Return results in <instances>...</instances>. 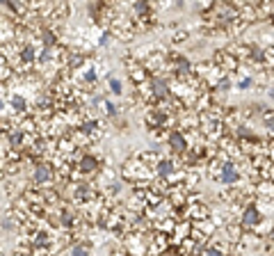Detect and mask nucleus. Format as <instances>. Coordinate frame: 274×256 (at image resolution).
Wrapping results in <instances>:
<instances>
[{"label":"nucleus","instance_id":"nucleus-11","mask_svg":"<svg viewBox=\"0 0 274 256\" xmlns=\"http://www.w3.org/2000/svg\"><path fill=\"white\" fill-rule=\"evenodd\" d=\"M23 137H25V133H23V131H14L12 135H9V144L18 149V146H21V142H23Z\"/></svg>","mask_w":274,"mask_h":256},{"label":"nucleus","instance_id":"nucleus-20","mask_svg":"<svg viewBox=\"0 0 274 256\" xmlns=\"http://www.w3.org/2000/svg\"><path fill=\"white\" fill-rule=\"evenodd\" d=\"M105 108H108V114H110V117H114V114H117V108H114L110 101H105Z\"/></svg>","mask_w":274,"mask_h":256},{"label":"nucleus","instance_id":"nucleus-17","mask_svg":"<svg viewBox=\"0 0 274 256\" xmlns=\"http://www.w3.org/2000/svg\"><path fill=\"white\" fill-rule=\"evenodd\" d=\"M110 39H112V35H110V32H108V30H105V32H103V35H100L98 44H100V46H108V44H110Z\"/></svg>","mask_w":274,"mask_h":256},{"label":"nucleus","instance_id":"nucleus-5","mask_svg":"<svg viewBox=\"0 0 274 256\" xmlns=\"http://www.w3.org/2000/svg\"><path fill=\"white\" fill-rule=\"evenodd\" d=\"M151 87H153V94L158 96V99H167V96H169L167 82H164L160 76H153V78H151Z\"/></svg>","mask_w":274,"mask_h":256},{"label":"nucleus","instance_id":"nucleus-21","mask_svg":"<svg viewBox=\"0 0 274 256\" xmlns=\"http://www.w3.org/2000/svg\"><path fill=\"white\" fill-rule=\"evenodd\" d=\"M217 87H219V89L224 91V89H228V87H231V82H228V78H222V80H219V85H217Z\"/></svg>","mask_w":274,"mask_h":256},{"label":"nucleus","instance_id":"nucleus-1","mask_svg":"<svg viewBox=\"0 0 274 256\" xmlns=\"http://www.w3.org/2000/svg\"><path fill=\"white\" fill-rule=\"evenodd\" d=\"M219 181L224 183V185H233V183L240 181V172L235 169V165L233 163H226L222 167V174H219Z\"/></svg>","mask_w":274,"mask_h":256},{"label":"nucleus","instance_id":"nucleus-23","mask_svg":"<svg viewBox=\"0 0 274 256\" xmlns=\"http://www.w3.org/2000/svg\"><path fill=\"white\" fill-rule=\"evenodd\" d=\"M269 99L274 101V87H272V89H269Z\"/></svg>","mask_w":274,"mask_h":256},{"label":"nucleus","instance_id":"nucleus-2","mask_svg":"<svg viewBox=\"0 0 274 256\" xmlns=\"http://www.w3.org/2000/svg\"><path fill=\"white\" fill-rule=\"evenodd\" d=\"M169 146H172L176 153H185V151H187L185 135H183L181 131H172V135H169Z\"/></svg>","mask_w":274,"mask_h":256},{"label":"nucleus","instance_id":"nucleus-7","mask_svg":"<svg viewBox=\"0 0 274 256\" xmlns=\"http://www.w3.org/2000/svg\"><path fill=\"white\" fill-rule=\"evenodd\" d=\"M176 172V165L172 163V160H160L158 163V174L160 176H169V174Z\"/></svg>","mask_w":274,"mask_h":256},{"label":"nucleus","instance_id":"nucleus-19","mask_svg":"<svg viewBox=\"0 0 274 256\" xmlns=\"http://www.w3.org/2000/svg\"><path fill=\"white\" fill-rule=\"evenodd\" d=\"M94 128H96V121H85V123H82V131H85V133H91Z\"/></svg>","mask_w":274,"mask_h":256},{"label":"nucleus","instance_id":"nucleus-8","mask_svg":"<svg viewBox=\"0 0 274 256\" xmlns=\"http://www.w3.org/2000/svg\"><path fill=\"white\" fill-rule=\"evenodd\" d=\"M174 62H176V69H178V73H181V76H183V78H185V76H187V73H190V71H192V64H190V62H187V59H185V57H181V55H176V59H174Z\"/></svg>","mask_w":274,"mask_h":256},{"label":"nucleus","instance_id":"nucleus-22","mask_svg":"<svg viewBox=\"0 0 274 256\" xmlns=\"http://www.w3.org/2000/svg\"><path fill=\"white\" fill-rule=\"evenodd\" d=\"M247 87H251V78H245V80H240V89H247Z\"/></svg>","mask_w":274,"mask_h":256},{"label":"nucleus","instance_id":"nucleus-13","mask_svg":"<svg viewBox=\"0 0 274 256\" xmlns=\"http://www.w3.org/2000/svg\"><path fill=\"white\" fill-rule=\"evenodd\" d=\"M21 57H23V62H32V59H35V48H32V46H25V48L21 50Z\"/></svg>","mask_w":274,"mask_h":256},{"label":"nucleus","instance_id":"nucleus-18","mask_svg":"<svg viewBox=\"0 0 274 256\" xmlns=\"http://www.w3.org/2000/svg\"><path fill=\"white\" fill-rule=\"evenodd\" d=\"M203 256H222V254H219V249H215V247H206Z\"/></svg>","mask_w":274,"mask_h":256},{"label":"nucleus","instance_id":"nucleus-16","mask_svg":"<svg viewBox=\"0 0 274 256\" xmlns=\"http://www.w3.org/2000/svg\"><path fill=\"white\" fill-rule=\"evenodd\" d=\"M110 89H112L114 94H121V82H119L117 78H112V76H110Z\"/></svg>","mask_w":274,"mask_h":256},{"label":"nucleus","instance_id":"nucleus-24","mask_svg":"<svg viewBox=\"0 0 274 256\" xmlns=\"http://www.w3.org/2000/svg\"><path fill=\"white\" fill-rule=\"evenodd\" d=\"M0 256H3V254H0Z\"/></svg>","mask_w":274,"mask_h":256},{"label":"nucleus","instance_id":"nucleus-9","mask_svg":"<svg viewBox=\"0 0 274 256\" xmlns=\"http://www.w3.org/2000/svg\"><path fill=\"white\" fill-rule=\"evenodd\" d=\"M9 103H12V108L16 110V112H25V101H23V96H18V94H14L12 99H9Z\"/></svg>","mask_w":274,"mask_h":256},{"label":"nucleus","instance_id":"nucleus-15","mask_svg":"<svg viewBox=\"0 0 274 256\" xmlns=\"http://www.w3.org/2000/svg\"><path fill=\"white\" fill-rule=\"evenodd\" d=\"M263 123H265V128H267V131H272V133H274V110L263 119Z\"/></svg>","mask_w":274,"mask_h":256},{"label":"nucleus","instance_id":"nucleus-10","mask_svg":"<svg viewBox=\"0 0 274 256\" xmlns=\"http://www.w3.org/2000/svg\"><path fill=\"white\" fill-rule=\"evenodd\" d=\"M41 41H44V48H53L55 46V32L53 30H44L41 32Z\"/></svg>","mask_w":274,"mask_h":256},{"label":"nucleus","instance_id":"nucleus-12","mask_svg":"<svg viewBox=\"0 0 274 256\" xmlns=\"http://www.w3.org/2000/svg\"><path fill=\"white\" fill-rule=\"evenodd\" d=\"M71 256H89V245H76L71 249Z\"/></svg>","mask_w":274,"mask_h":256},{"label":"nucleus","instance_id":"nucleus-6","mask_svg":"<svg viewBox=\"0 0 274 256\" xmlns=\"http://www.w3.org/2000/svg\"><path fill=\"white\" fill-rule=\"evenodd\" d=\"M98 167V158H96V155H82L80 158V169L82 172H94V169Z\"/></svg>","mask_w":274,"mask_h":256},{"label":"nucleus","instance_id":"nucleus-14","mask_svg":"<svg viewBox=\"0 0 274 256\" xmlns=\"http://www.w3.org/2000/svg\"><path fill=\"white\" fill-rule=\"evenodd\" d=\"M149 9H151L149 3H142V0L132 5V12H135V14H149Z\"/></svg>","mask_w":274,"mask_h":256},{"label":"nucleus","instance_id":"nucleus-4","mask_svg":"<svg viewBox=\"0 0 274 256\" xmlns=\"http://www.w3.org/2000/svg\"><path fill=\"white\" fill-rule=\"evenodd\" d=\"M50 176H53V167H50L48 163H39V165L35 167V181H37V183L50 181Z\"/></svg>","mask_w":274,"mask_h":256},{"label":"nucleus","instance_id":"nucleus-3","mask_svg":"<svg viewBox=\"0 0 274 256\" xmlns=\"http://www.w3.org/2000/svg\"><path fill=\"white\" fill-rule=\"evenodd\" d=\"M258 222H260V210L256 208V204H249L245 208V213H242V224L245 227H256Z\"/></svg>","mask_w":274,"mask_h":256}]
</instances>
